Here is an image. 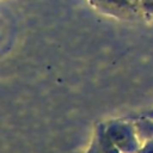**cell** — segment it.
<instances>
[{
	"mask_svg": "<svg viewBox=\"0 0 153 153\" xmlns=\"http://www.w3.org/2000/svg\"><path fill=\"white\" fill-rule=\"evenodd\" d=\"M135 120V128L140 137L153 139V121L149 118H131Z\"/></svg>",
	"mask_w": 153,
	"mask_h": 153,
	"instance_id": "cell-3",
	"label": "cell"
},
{
	"mask_svg": "<svg viewBox=\"0 0 153 153\" xmlns=\"http://www.w3.org/2000/svg\"><path fill=\"white\" fill-rule=\"evenodd\" d=\"M140 5L143 14L153 17V0H140Z\"/></svg>",
	"mask_w": 153,
	"mask_h": 153,
	"instance_id": "cell-4",
	"label": "cell"
},
{
	"mask_svg": "<svg viewBox=\"0 0 153 153\" xmlns=\"http://www.w3.org/2000/svg\"><path fill=\"white\" fill-rule=\"evenodd\" d=\"M88 153H120L118 149L106 137L104 131V123H100L97 127L96 136Z\"/></svg>",
	"mask_w": 153,
	"mask_h": 153,
	"instance_id": "cell-2",
	"label": "cell"
},
{
	"mask_svg": "<svg viewBox=\"0 0 153 153\" xmlns=\"http://www.w3.org/2000/svg\"><path fill=\"white\" fill-rule=\"evenodd\" d=\"M139 153H153V139L147 141L143 148H141Z\"/></svg>",
	"mask_w": 153,
	"mask_h": 153,
	"instance_id": "cell-6",
	"label": "cell"
},
{
	"mask_svg": "<svg viewBox=\"0 0 153 153\" xmlns=\"http://www.w3.org/2000/svg\"><path fill=\"white\" fill-rule=\"evenodd\" d=\"M127 121L115 120L104 123L105 135L118 151L123 153H139L141 148L135 139L134 127Z\"/></svg>",
	"mask_w": 153,
	"mask_h": 153,
	"instance_id": "cell-1",
	"label": "cell"
},
{
	"mask_svg": "<svg viewBox=\"0 0 153 153\" xmlns=\"http://www.w3.org/2000/svg\"><path fill=\"white\" fill-rule=\"evenodd\" d=\"M129 118H149V120H153V109L148 110V111H145V112H141L139 115L130 116Z\"/></svg>",
	"mask_w": 153,
	"mask_h": 153,
	"instance_id": "cell-5",
	"label": "cell"
}]
</instances>
